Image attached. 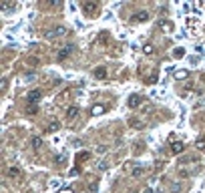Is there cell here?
Here are the masks:
<instances>
[{"instance_id":"6da1fadb","label":"cell","mask_w":205,"mask_h":193,"mask_svg":"<svg viewBox=\"0 0 205 193\" xmlns=\"http://www.w3.org/2000/svg\"><path fill=\"white\" fill-rule=\"evenodd\" d=\"M65 34H67V28L65 26H57V28L46 32V38H57V36H65Z\"/></svg>"},{"instance_id":"7a4b0ae2","label":"cell","mask_w":205,"mask_h":193,"mask_svg":"<svg viewBox=\"0 0 205 193\" xmlns=\"http://www.w3.org/2000/svg\"><path fill=\"white\" fill-rule=\"evenodd\" d=\"M72 48H75L72 44H67V46H62V48H60V50L57 52V58H58V60H65V58H67L68 55L72 52Z\"/></svg>"},{"instance_id":"3957f363","label":"cell","mask_w":205,"mask_h":193,"mask_svg":"<svg viewBox=\"0 0 205 193\" xmlns=\"http://www.w3.org/2000/svg\"><path fill=\"white\" fill-rule=\"evenodd\" d=\"M40 97H42V91H38V89H34V91H30L28 95H26L28 103H38L40 101Z\"/></svg>"},{"instance_id":"277c9868","label":"cell","mask_w":205,"mask_h":193,"mask_svg":"<svg viewBox=\"0 0 205 193\" xmlns=\"http://www.w3.org/2000/svg\"><path fill=\"white\" fill-rule=\"evenodd\" d=\"M135 22H147L149 20V12L147 10H141V12H137L135 14V18H133Z\"/></svg>"},{"instance_id":"5b68a950","label":"cell","mask_w":205,"mask_h":193,"mask_svg":"<svg viewBox=\"0 0 205 193\" xmlns=\"http://www.w3.org/2000/svg\"><path fill=\"white\" fill-rule=\"evenodd\" d=\"M141 103H143V97H139V95H133V97L129 99V107H131V109H137Z\"/></svg>"},{"instance_id":"8992f818","label":"cell","mask_w":205,"mask_h":193,"mask_svg":"<svg viewBox=\"0 0 205 193\" xmlns=\"http://www.w3.org/2000/svg\"><path fill=\"white\" fill-rule=\"evenodd\" d=\"M82 10L92 14V12L97 10V2H82Z\"/></svg>"},{"instance_id":"52a82bcc","label":"cell","mask_w":205,"mask_h":193,"mask_svg":"<svg viewBox=\"0 0 205 193\" xmlns=\"http://www.w3.org/2000/svg\"><path fill=\"white\" fill-rule=\"evenodd\" d=\"M77 115H79V109H77V107H68V109H67V119H68V121L77 119Z\"/></svg>"},{"instance_id":"ba28073f","label":"cell","mask_w":205,"mask_h":193,"mask_svg":"<svg viewBox=\"0 0 205 193\" xmlns=\"http://www.w3.org/2000/svg\"><path fill=\"white\" fill-rule=\"evenodd\" d=\"M129 127H133V129H143V123H141L139 119H135V117H131V119H129Z\"/></svg>"},{"instance_id":"9c48e42d","label":"cell","mask_w":205,"mask_h":193,"mask_svg":"<svg viewBox=\"0 0 205 193\" xmlns=\"http://www.w3.org/2000/svg\"><path fill=\"white\" fill-rule=\"evenodd\" d=\"M171 151H173V153H183V151H185V145L177 141V143H173V145H171Z\"/></svg>"},{"instance_id":"30bf717a","label":"cell","mask_w":205,"mask_h":193,"mask_svg":"<svg viewBox=\"0 0 205 193\" xmlns=\"http://www.w3.org/2000/svg\"><path fill=\"white\" fill-rule=\"evenodd\" d=\"M58 129H60V123H58L57 119H52V121L48 123V131H50V133H54V131H58Z\"/></svg>"},{"instance_id":"8fae6325","label":"cell","mask_w":205,"mask_h":193,"mask_svg":"<svg viewBox=\"0 0 205 193\" xmlns=\"http://www.w3.org/2000/svg\"><path fill=\"white\" fill-rule=\"evenodd\" d=\"M95 77H97V79H105V77H107V68L99 67L97 70H95Z\"/></svg>"},{"instance_id":"7c38bea8","label":"cell","mask_w":205,"mask_h":193,"mask_svg":"<svg viewBox=\"0 0 205 193\" xmlns=\"http://www.w3.org/2000/svg\"><path fill=\"white\" fill-rule=\"evenodd\" d=\"M141 175H143V167L141 165H137V167L131 169V177H141Z\"/></svg>"},{"instance_id":"4fadbf2b","label":"cell","mask_w":205,"mask_h":193,"mask_svg":"<svg viewBox=\"0 0 205 193\" xmlns=\"http://www.w3.org/2000/svg\"><path fill=\"white\" fill-rule=\"evenodd\" d=\"M91 113L92 115H102L105 113V107H102V105H95V107L91 109Z\"/></svg>"},{"instance_id":"5bb4252c","label":"cell","mask_w":205,"mask_h":193,"mask_svg":"<svg viewBox=\"0 0 205 193\" xmlns=\"http://www.w3.org/2000/svg\"><path fill=\"white\" fill-rule=\"evenodd\" d=\"M14 6H16L14 2H4V4H0V10H2V12H6V10H12Z\"/></svg>"},{"instance_id":"9a60e30c","label":"cell","mask_w":205,"mask_h":193,"mask_svg":"<svg viewBox=\"0 0 205 193\" xmlns=\"http://www.w3.org/2000/svg\"><path fill=\"white\" fill-rule=\"evenodd\" d=\"M8 177H20V169L18 167H10L8 169Z\"/></svg>"},{"instance_id":"2e32d148","label":"cell","mask_w":205,"mask_h":193,"mask_svg":"<svg viewBox=\"0 0 205 193\" xmlns=\"http://www.w3.org/2000/svg\"><path fill=\"white\" fill-rule=\"evenodd\" d=\"M89 157H91V153H89V151H82V153L77 155V161H85V159H89Z\"/></svg>"},{"instance_id":"e0dca14e","label":"cell","mask_w":205,"mask_h":193,"mask_svg":"<svg viewBox=\"0 0 205 193\" xmlns=\"http://www.w3.org/2000/svg\"><path fill=\"white\" fill-rule=\"evenodd\" d=\"M195 147L199 149V151H205V139L201 137V139H197V143H195Z\"/></svg>"},{"instance_id":"ac0fdd59","label":"cell","mask_w":205,"mask_h":193,"mask_svg":"<svg viewBox=\"0 0 205 193\" xmlns=\"http://www.w3.org/2000/svg\"><path fill=\"white\" fill-rule=\"evenodd\" d=\"M40 145H42V139H40V137H32V147L38 149Z\"/></svg>"},{"instance_id":"d6986e66","label":"cell","mask_w":205,"mask_h":193,"mask_svg":"<svg viewBox=\"0 0 205 193\" xmlns=\"http://www.w3.org/2000/svg\"><path fill=\"white\" fill-rule=\"evenodd\" d=\"M143 50H145L147 55H153V50H155V48H153V44H145V48H143Z\"/></svg>"},{"instance_id":"ffe728a7","label":"cell","mask_w":205,"mask_h":193,"mask_svg":"<svg viewBox=\"0 0 205 193\" xmlns=\"http://www.w3.org/2000/svg\"><path fill=\"white\" fill-rule=\"evenodd\" d=\"M175 77H177V79H185V77H187V72H185V70H179Z\"/></svg>"},{"instance_id":"44dd1931","label":"cell","mask_w":205,"mask_h":193,"mask_svg":"<svg viewBox=\"0 0 205 193\" xmlns=\"http://www.w3.org/2000/svg\"><path fill=\"white\" fill-rule=\"evenodd\" d=\"M201 107H205V99H201L199 103H195V109H201Z\"/></svg>"},{"instance_id":"7402d4cb","label":"cell","mask_w":205,"mask_h":193,"mask_svg":"<svg viewBox=\"0 0 205 193\" xmlns=\"http://www.w3.org/2000/svg\"><path fill=\"white\" fill-rule=\"evenodd\" d=\"M179 175H181V177H187V175H189V171H187V169H179Z\"/></svg>"},{"instance_id":"603a6c76","label":"cell","mask_w":205,"mask_h":193,"mask_svg":"<svg viewBox=\"0 0 205 193\" xmlns=\"http://www.w3.org/2000/svg\"><path fill=\"white\" fill-rule=\"evenodd\" d=\"M99 169H101V171L107 169V163H105V161H102V163H99Z\"/></svg>"},{"instance_id":"cb8c5ba5","label":"cell","mask_w":205,"mask_h":193,"mask_svg":"<svg viewBox=\"0 0 205 193\" xmlns=\"http://www.w3.org/2000/svg\"><path fill=\"white\" fill-rule=\"evenodd\" d=\"M143 193H153V189H149V187H147V189H145Z\"/></svg>"},{"instance_id":"d4e9b609","label":"cell","mask_w":205,"mask_h":193,"mask_svg":"<svg viewBox=\"0 0 205 193\" xmlns=\"http://www.w3.org/2000/svg\"><path fill=\"white\" fill-rule=\"evenodd\" d=\"M133 193H135V191H133Z\"/></svg>"}]
</instances>
